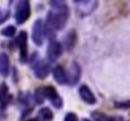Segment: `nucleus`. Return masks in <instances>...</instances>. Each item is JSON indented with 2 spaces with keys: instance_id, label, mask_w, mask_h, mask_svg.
Instances as JSON below:
<instances>
[{
  "instance_id": "obj_1",
  "label": "nucleus",
  "mask_w": 130,
  "mask_h": 121,
  "mask_svg": "<svg viewBox=\"0 0 130 121\" xmlns=\"http://www.w3.org/2000/svg\"><path fill=\"white\" fill-rule=\"evenodd\" d=\"M51 5L54 8L52 11L48 13L47 20H48V25L52 27L56 30L62 29L68 20V9L64 3L61 1H52Z\"/></svg>"
},
{
  "instance_id": "obj_2",
  "label": "nucleus",
  "mask_w": 130,
  "mask_h": 121,
  "mask_svg": "<svg viewBox=\"0 0 130 121\" xmlns=\"http://www.w3.org/2000/svg\"><path fill=\"white\" fill-rule=\"evenodd\" d=\"M30 16V5L28 0H22L18 3L15 9V20L18 24L25 23Z\"/></svg>"
},
{
  "instance_id": "obj_3",
  "label": "nucleus",
  "mask_w": 130,
  "mask_h": 121,
  "mask_svg": "<svg viewBox=\"0 0 130 121\" xmlns=\"http://www.w3.org/2000/svg\"><path fill=\"white\" fill-rule=\"evenodd\" d=\"M45 36V27L42 19H37L33 24V29H32V39L37 45H42Z\"/></svg>"
},
{
  "instance_id": "obj_4",
  "label": "nucleus",
  "mask_w": 130,
  "mask_h": 121,
  "mask_svg": "<svg viewBox=\"0 0 130 121\" xmlns=\"http://www.w3.org/2000/svg\"><path fill=\"white\" fill-rule=\"evenodd\" d=\"M44 95H45V97L52 102V105L56 107V109H61L62 107V98H61V96L58 95V92L56 91V88L54 87H45L44 88Z\"/></svg>"
},
{
  "instance_id": "obj_5",
  "label": "nucleus",
  "mask_w": 130,
  "mask_h": 121,
  "mask_svg": "<svg viewBox=\"0 0 130 121\" xmlns=\"http://www.w3.org/2000/svg\"><path fill=\"white\" fill-rule=\"evenodd\" d=\"M17 42H18L19 50H20V61L27 62V59H28V38H27V33L22 32L18 36Z\"/></svg>"
},
{
  "instance_id": "obj_6",
  "label": "nucleus",
  "mask_w": 130,
  "mask_h": 121,
  "mask_svg": "<svg viewBox=\"0 0 130 121\" xmlns=\"http://www.w3.org/2000/svg\"><path fill=\"white\" fill-rule=\"evenodd\" d=\"M47 54H48V59L54 62L59 58V56L62 54V45L57 40H51L49 45H48V50H47Z\"/></svg>"
},
{
  "instance_id": "obj_7",
  "label": "nucleus",
  "mask_w": 130,
  "mask_h": 121,
  "mask_svg": "<svg viewBox=\"0 0 130 121\" xmlns=\"http://www.w3.org/2000/svg\"><path fill=\"white\" fill-rule=\"evenodd\" d=\"M51 68H49V63L44 59H41L36 63L34 66V75L38 77V78H45L49 73Z\"/></svg>"
},
{
  "instance_id": "obj_8",
  "label": "nucleus",
  "mask_w": 130,
  "mask_h": 121,
  "mask_svg": "<svg viewBox=\"0 0 130 121\" xmlns=\"http://www.w3.org/2000/svg\"><path fill=\"white\" fill-rule=\"evenodd\" d=\"M80 97L82 98L84 102H86L87 105H93L96 102V97L92 93V91L87 87V86H81L80 87Z\"/></svg>"
},
{
  "instance_id": "obj_9",
  "label": "nucleus",
  "mask_w": 130,
  "mask_h": 121,
  "mask_svg": "<svg viewBox=\"0 0 130 121\" xmlns=\"http://www.w3.org/2000/svg\"><path fill=\"white\" fill-rule=\"evenodd\" d=\"M80 77H81V67L77 62H72V64L70 67V75H68L70 83H72V84L77 83Z\"/></svg>"
},
{
  "instance_id": "obj_10",
  "label": "nucleus",
  "mask_w": 130,
  "mask_h": 121,
  "mask_svg": "<svg viewBox=\"0 0 130 121\" xmlns=\"http://www.w3.org/2000/svg\"><path fill=\"white\" fill-rule=\"evenodd\" d=\"M53 77H54V81H56L57 83H59V84L67 83V80H68V77H67L64 70H63L61 66H56V67L53 68Z\"/></svg>"
},
{
  "instance_id": "obj_11",
  "label": "nucleus",
  "mask_w": 130,
  "mask_h": 121,
  "mask_svg": "<svg viewBox=\"0 0 130 121\" xmlns=\"http://www.w3.org/2000/svg\"><path fill=\"white\" fill-rule=\"evenodd\" d=\"M9 57L6 53H0V75L6 76L9 73Z\"/></svg>"
},
{
  "instance_id": "obj_12",
  "label": "nucleus",
  "mask_w": 130,
  "mask_h": 121,
  "mask_svg": "<svg viewBox=\"0 0 130 121\" xmlns=\"http://www.w3.org/2000/svg\"><path fill=\"white\" fill-rule=\"evenodd\" d=\"M8 91H9V90H8V87H6L5 83L0 84V102H1V103H6L8 100L10 98Z\"/></svg>"
},
{
  "instance_id": "obj_13",
  "label": "nucleus",
  "mask_w": 130,
  "mask_h": 121,
  "mask_svg": "<svg viewBox=\"0 0 130 121\" xmlns=\"http://www.w3.org/2000/svg\"><path fill=\"white\" fill-rule=\"evenodd\" d=\"M91 117L95 121H114L110 116H107V115H105V114H102V112H99V111L92 112V114H91Z\"/></svg>"
},
{
  "instance_id": "obj_14",
  "label": "nucleus",
  "mask_w": 130,
  "mask_h": 121,
  "mask_svg": "<svg viewBox=\"0 0 130 121\" xmlns=\"http://www.w3.org/2000/svg\"><path fill=\"white\" fill-rule=\"evenodd\" d=\"M75 42H76V34H75V32L68 33V36L66 37V40H64L66 48L67 49H72L73 45H75Z\"/></svg>"
},
{
  "instance_id": "obj_15",
  "label": "nucleus",
  "mask_w": 130,
  "mask_h": 121,
  "mask_svg": "<svg viewBox=\"0 0 130 121\" xmlns=\"http://www.w3.org/2000/svg\"><path fill=\"white\" fill-rule=\"evenodd\" d=\"M39 117L43 121H49L53 119V114H52V111H51L49 109L44 107V109H42V110L39 111Z\"/></svg>"
},
{
  "instance_id": "obj_16",
  "label": "nucleus",
  "mask_w": 130,
  "mask_h": 121,
  "mask_svg": "<svg viewBox=\"0 0 130 121\" xmlns=\"http://www.w3.org/2000/svg\"><path fill=\"white\" fill-rule=\"evenodd\" d=\"M1 34L4 37H11V36H14L15 34V27H13V25L5 27L4 29H1Z\"/></svg>"
},
{
  "instance_id": "obj_17",
  "label": "nucleus",
  "mask_w": 130,
  "mask_h": 121,
  "mask_svg": "<svg viewBox=\"0 0 130 121\" xmlns=\"http://www.w3.org/2000/svg\"><path fill=\"white\" fill-rule=\"evenodd\" d=\"M45 98V95H44V88H38L37 91H36V101L38 102V103H41V102H43V100Z\"/></svg>"
},
{
  "instance_id": "obj_18",
  "label": "nucleus",
  "mask_w": 130,
  "mask_h": 121,
  "mask_svg": "<svg viewBox=\"0 0 130 121\" xmlns=\"http://www.w3.org/2000/svg\"><path fill=\"white\" fill-rule=\"evenodd\" d=\"M64 121H78V117L76 116V114L73 112H70L64 116Z\"/></svg>"
},
{
  "instance_id": "obj_19",
  "label": "nucleus",
  "mask_w": 130,
  "mask_h": 121,
  "mask_svg": "<svg viewBox=\"0 0 130 121\" xmlns=\"http://www.w3.org/2000/svg\"><path fill=\"white\" fill-rule=\"evenodd\" d=\"M0 22H4V16L1 15V10H0Z\"/></svg>"
},
{
  "instance_id": "obj_20",
  "label": "nucleus",
  "mask_w": 130,
  "mask_h": 121,
  "mask_svg": "<svg viewBox=\"0 0 130 121\" xmlns=\"http://www.w3.org/2000/svg\"><path fill=\"white\" fill-rule=\"evenodd\" d=\"M28 121H37V120H36V119H33V120H28Z\"/></svg>"
}]
</instances>
